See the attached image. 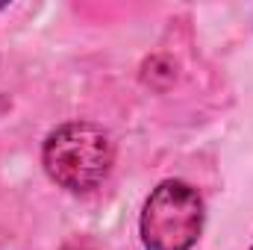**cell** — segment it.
<instances>
[{
	"label": "cell",
	"mask_w": 253,
	"mask_h": 250,
	"mask_svg": "<svg viewBox=\"0 0 253 250\" xmlns=\"http://www.w3.org/2000/svg\"><path fill=\"white\" fill-rule=\"evenodd\" d=\"M42 162L56 186L83 194L109 177L115 162V144L103 126L88 121H68L44 138Z\"/></svg>",
	"instance_id": "1"
},
{
	"label": "cell",
	"mask_w": 253,
	"mask_h": 250,
	"mask_svg": "<svg viewBox=\"0 0 253 250\" xmlns=\"http://www.w3.org/2000/svg\"><path fill=\"white\" fill-rule=\"evenodd\" d=\"M203 197L183 180H165L144 200L138 233L147 250H191L203 233Z\"/></svg>",
	"instance_id": "2"
},
{
	"label": "cell",
	"mask_w": 253,
	"mask_h": 250,
	"mask_svg": "<svg viewBox=\"0 0 253 250\" xmlns=\"http://www.w3.org/2000/svg\"><path fill=\"white\" fill-rule=\"evenodd\" d=\"M62 250H97L88 239H74V242H68V245H62Z\"/></svg>",
	"instance_id": "3"
},
{
	"label": "cell",
	"mask_w": 253,
	"mask_h": 250,
	"mask_svg": "<svg viewBox=\"0 0 253 250\" xmlns=\"http://www.w3.org/2000/svg\"><path fill=\"white\" fill-rule=\"evenodd\" d=\"M251 250H253V245H251Z\"/></svg>",
	"instance_id": "4"
}]
</instances>
